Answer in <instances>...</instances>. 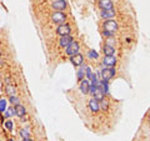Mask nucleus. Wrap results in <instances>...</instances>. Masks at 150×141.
<instances>
[{"instance_id": "nucleus-25", "label": "nucleus", "mask_w": 150, "mask_h": 141, "mask_svg": "<svg viewBox=\"0 0 150 141\" xmlns=\"http://www.w3.org/2000/svg\"><path fill=\"white\" fill-rule=\"evenodd\" d=\"M8 94H9V95H10V96H13L14 95V87L13 86H8Z\"/></svg>"}, {"instance_id": "nucleus-8", "label": "nucleus", "mask_w": 150, "mask_h": 141, "mask_svg": "<svg viewBox=\"0 0 150 141\" xmlns=\"http://www.w3.org/2000/svg\"><path fill=\"white\" fill-rule=\"evenodd\" d=\"M80 91L83 94H89V89H90V82H89V80L84 78L83 80H80Z\"/></svg>"}, {"instance_id": "nucleus-27", "label": "nucleus", "mask_w": 150, "mask_h": 141, "mask_svg": "<svg viewBox=\"0 0 150 141\" xmlns=\"http://www.w3.org/2000/svg\"><path fill=\"white\" fill-rule=\"evenodd\" d=\"M23 141H33V140H30L29 137H28V139H24V140H23Z\"/></svg>"}, {"instance_id": "nucleus-7", "label": "nucleus", "mask_w": 150, "mask_h": 141, "mask_svg": "<svg viewBox=\"0 0 150 141\" xmlns=\"http://www.w3.org/2000/svg\"><path fill=\"white\" fill-rule=\"evenodd\" d=\"M89 107H90V110L93 112H98L100 110V102L98 101L95 97H93V99L89 100Z\"/></svg>"}, {"instance_id": "nucleus-28", "label": "nucleus", "mask_w": 150, "mask_h": 141, "mask_svg": "<svg viewBox=\"0 0 150 141\" xmlns=\"http://www.w3.org/2000/svg\"><path fill=\"white\" fill-rule=\"evenodd\" d=\"M9 141H14V140H13V139H10V140H9Z\"/></svg>"}, {"instance_id": "nucleus-13", "label": "nucleus", "mask_w": 150, "mask_h": 141, "mask_svg": "<svg viewBox=\"0 0 150 141\" xmlns=\"http://www.w3.org/2000/svg\"><path fill=\"white\" fill-rule=\"evenodd\" d=\"M14 112H15V115L18 116V117H23L25 114H26V110H25V107L23 106V105H20V104H18V105H15V109H14Z\"/></svg>"}, {"instance_id": "nucleus-24", "label": "nucleus", "mask_w": 150, "mask_h": 141, "mask_svg": "<svg viewBox=\"0 0 150 141\" xmlns=\"http://www.w3.org/2000/svg\"><path fill=\"white\" fill-rule=\"evenodd\" d=\"M84 73H85V69H80L78 73V79L79 80H83L84 79Z\"/></svg>"}, {"instance_id": "nucleus-12", "label": "nucleus", "mask_w": 150, "mask_h": 141, "mask_svg": "<svg viewBox=\"0 0 150 141\" xmlns=\"http://www.w3.org/2000/svg\"><path fill=\"white\" fill-rule=\"evenodd\" d=\"M99 6L103 9V10H109V9H114V8H112L111 0H99Z\"/></svg>"}, {"instance_id": "nucleus-26", "label": "nucleus", "mask_w": 150, "mask_h": 141, "mask_svg": "<svg viewBox=\"0 0 150 141\" xmlns=\"http://www.w3.org/2000/svg\"><path fill=\"white\" fill-rule=\"evenodd\" d=\"M103 34H104L105 36H109V37H110V36L112 35V34H111V32H109V31H106V30H104V31H103Z\"/></svg>"}, {"instance_id": "nucleus-21", "label": "nucleus", "mask_w": 150, "mask_h": 141, "mask_svg": "<svg viewBox=\"0 0 150 141\" xmlns=\"http://www.w3.org/2000/svg\"><path fill=\"white\" fill-rule=\"evenodd\" d=\"M98 56H99V55H98V53L95 50H90V51H89V58H90V59H98Z\"/></svg>"}, {"instance_id": "nucleus-9", "label": "nucleus", "mask_w": 150, "mask_h": 141, "mask_svg": "<svg viewBox=\"0 0 150 141\" xmlns=\"http://www.w3.org/2000/svg\"><path fill=\"white\" fill-rule=\"evenodd\" d=\"M71 41H73V37L70 35H63L62 37H60V40H59V45L62 46V48H67Z\"/></svg>"}, {"instance_id": "nucleus-19", "label": "nucleus", "mask_w": 150, "mask_h": 141, "mask_svg": "<svg viewBox=\"0 0 150 141\" xmlns=\"http://www.w3.org/2000/svg\"><path fill=\"white\" fill-rule=\"evenodd\" d=\"M13 115H15V112H14V109H6L5 111H4V116L5 117H10V116H13Z\"/></svg>"}, {"instance_id": "nucleus-17", "label": "nucleus", "mask_w": 150, "mask_h": 141, "mask_svg": "<svg viewBox=\"0 0 150 141\" xmlns=\"http://www.w3.org/2000/svg\"><path fill=\"white\" fill-rule=\"evenodd\" d=\"M100 102V109L103 110H108V107H109V102H108V100H105V99H103Z\"/></svg>"}, {"instance_id": "nucleus-14", "label": "nucleus", "mask_w": 150, "mask_h": 141, "mask_svg": "<svg viewBox=\"0 0 150 141\" xmlns=\"http://www.w3.org/2000/svg\"><path fill=\"white\" fill-rule=\"evenodd\" d=\"M104 55L105 56H110V55H114V53H115V48L114 46H111V45H108V44H105L104 45Z\"/></svg>"}, {"instance_id": "nucleus-6", "label": "nucleus", "mask_w": 150, "mask_h": 141, "mask_svg": "<svg viewBox=\"0 0 150 141\" xmlns=\"http://www.w3.org/2000/svg\"><path fill=\"white\" fill-rule=\"evenodd\" d=\"M70 61H71V64L75 65V66H80V65H83V63H84V56L78 53L73 56H70Z\"/></svg>"}, {"instance_id": "nucleus-11", "label": "nucleus", "mask_w": 150, "mask_h": 141, "mask_svg": "<svg viewBox=\"0 0 150 141\" xmlns=\"http://www.w3.org/2000/svg\"><path fill=\"white\" fill-rule=\"evenodd\" d=\"M104 65L105 66H109V68H112L114 65L116 64V59H115V56L114 55H110V56H105L104 58Z\"/></svg>"}, {"instance_id": "nucleus-16", "label": "nucleus", "mask_w": 150, "mask_h": 141, "mask_svg": "<svg viewBox=\"0 0 150 141\" xmlns=\"http://www.w3.org/2000/svg\"><path fill=\"white\" fill-rule=\"evenodd\" d=\"M85 73H86V79L88 80H91V81H96V75H94L91 69L90 68H85Z\"/></svg>"}, {"instance_id": "nucleus-22", "label": "nucleus", "mask_w": 150, "mask_h": 141, "mask_svg": "<svg viewBox=\"0 0 150 141\" xmlns=\"http://www.w3.org/2000/svg\"><path fill=\"white\" fill-rule=\"evenodd\" d=\"M20 135L23 136L24 139H28L30 136V134H29V131L28 130H25V129H23V130H20Z\"/></svg>"}, {"instance_id": "nucleus-5", "label": "nucleus", "mask_w": 150, "mask_h": 141, "mask_svg": "<svg viewBox=\"0 0 150 141\" xmlns=\"http://www.w3.org/2000/svg\"><path fill=\"white\" fill-rule=\"evenodd\" d=\"M70 32H71V29H70V26L68 24H60L58 26V29H56V34L63 36V35H70Z\"/></svg>"}, {"instance_id": "nucleus-15", "label": "nucleus", "mask_w": 150, "mask_h": 141, "mask_svg": "<svg viewBox=\"0 0 150 141\" xmlns=\"http://www.w3.org/2000/svg\"><path fill=\"white\" fill-rule=\"evenodd\" d=\"M115 15V11H114V9H109V10H103L101 11V16L103 18H105V19H110Z\"/></svg>"}, {"instance_id": "nucleus-10", "label": "nucleus", "mask_w": 150, "mask_h": 141, "mask_svg": "<svg viewBox=\"0 0 150 141\" xmlns=\"http://www.w3.org/2000/svg\"><path fill=\"white\" fill-rule=\"evenodd\" d=\"M53 8L55 9V10L62 11L67 8V1H65V0H55V1L53 3Z\"/></svg>"}, {"instance_id": "nucleus-23", "label": "nucleus", "mask_w": 150, "mask_h": 141, "mask_svg": "<svg viewBox=\"0 0 150 141\" xmlns=\"http://www.w3.org/2000/svg\"><path fill=\"white\" fill-rule=\"evenodd\" d=\"M10 102L13 105H18L19 104V99L15 95H13V96H10Z\"/></svg>"}, {"instance_id": "nucleus-1", "label": "nucleus", "mask_w": 150, "mask_h": 141, "mask_svg": "<svg viewBox=\"0 0 150 141\" xmlns=\"http://www.w3.org/2000/svg\"><path fill=\"white\" fill-rule=\"evenodd\" d=\"M115 75V69L114 68H105V69H103L101 70V79H103V81H105L108 82L109 80L114 76Z\"/></svg>"}, {"instance_id": "nucleus-18", "label": "nucleus", "mask_w": 150, "mask_h": 141, "mask_svg": "<svg viewBox=\"0 0 150 141\" xmlns=\"http://www.w3.org/2000/svg\"><path fill=\"white\" fill-rule=\"evenodd\" d=\"M6 110V100L5 99H1L0 100V112H4Z\"/></svg>"}, {"instance_id": "nucleus-2", "label": "nucleus", "mask_w": 150, "mask_h": 141, "mask_svg": "<svg viewBox=\"0 0 150 141\" xmlns=\"http://www.w3.org/2000/svg\"><path fill=\"white\" fill-rule=\"evenodd\" d=\"M51 20H53V23H55V24H64L65 20H67V15H65L64 13L62 11H56L54 13L53 15H51Z\"/></svg>"}, {"instance_id": "nucleus-4", "label": "nucleus", "mask_w": 150, "mask_h": 141, "mask_svg": "<svg viewBox=\"0 0 150 141\" xmlns=\"http://www.w3.org/2000/svg\"><path fill=\"white\" fill-rule=\"evenodd\" d=\"M104 30L114 34V32L118 30V24H116V21L115 20H106L104 23Z\"/></svg>"}, {"instance_id": "nucleus-3", "label": "nucleus", "mask_w": 150, "mask_h": 141, "mask_svg": "<svg viewBox=\"0 0 150 141\" xmlns=\"http://www.w3.org/2000/svg\"><path fill=\"white\" fill-rule=\"evenodd\" d=\"M67 50V54L69 55V56H73V55H75V54H78L79 53V44L76 43V41H71V43H70L67 48H65Z\"/></svg>"}, {"instance_id": "nucleus-20", "label": "nucleus", "mask_w": 150, "mask_h": 141, "mask_svg": "<svg viewBox=\"0 0 150 141\" xmlns=\"http://www.w3.org/2000/svg\"><path fill=\"white\" fill-rule=\"evenodd\" d=\"M4 128L6 130H13V121H10V120L5 121V123H4Z\"/></svg>"}]
</instances>
